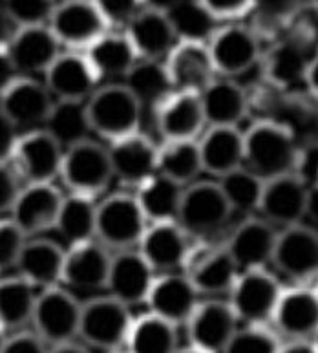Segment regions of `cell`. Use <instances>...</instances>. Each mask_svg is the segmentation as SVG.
Segmentation results:
<instances>
[{
	"label": "cell",
	"mask_w": 318,
	"mask_h": 353,
	"mask_svg": "<svg viewBox=\"0 0 318 353\" xmlns=\"http://www.w3.org/2000/svg\"><path fill=\"white\" fill-rule=\"evenodd\" d=\"M298 147L291 128L264 119L244 134V167L262 181L291 174Z\"/></svg>",
	"instance_id": "6da1fadb"
},
{
	"label": "cell",
	"mask_w": 318,
	"mask_h": 353,
	"mask_svg": "<svg viewBox=\"0 0 318 353\" xmlns=\"http://www.w3.org/2000/svg\"><path fill=\"white\" fill-rule=\"evenodd\" d=\"M134 316L112 296H94L81 304L79 341L86 348L117 353L127 348Z\"/></svg>",
	"instance_id": "7a4b0ae2"
},
{
	"label": "cell",
	"mask_w": 318,
	"mask_h": 353,
	"mask_svg": "<svg viewBox=\"0 0 318 353\" xmlns=\"http://www.w3.org/2000/svg\"><path fill=\"white\" fill-rule=\"evenodd\" d=\"M141 116V106L123 85L97 88L86 101L90 130L110 143L138 134Z\"/></svg>",
	"instance_id": "3957f363"
},
{
	"label": "cell",
	"mask_w": 318,
	"mask_h": 353,
	"mask_svg": "<svg viewBox=\"0 0 318 353\" xmlns=\"http://www.w3.org/2000/svg\"><path fill=\"white\" fill-rule=\"evenodd\" d=\"M231 214L233 211L218 183L198 181L183 189L176 223L187 236L198 238V242H207L227 225Z\"/></svg>",
	"instance_id": "277c9868"
},
{
	"label": "cell",
	"mask_w": 318,
	"mask_h": 353,
	"mask_svg": "<svg viewBox=\"0 0 318 353\" xmlns=\"http://www.w3.org/2000/svg\"><path fill=\"white\" fill-rule=\"evenodd\" d=\"M147 231V220L136 196L112 194L96 207V240L117 253L138 248Z\"/></svg>",
	"instance_id": "5b68a950"
},
{
	"label": "cell",
	"mask_w": 318,
	"mask_h": 353,
	"mask_svg": "<svg viewBox=\"0 0 318 353\" xmlns=\"http://www.w3.org/2000/svg\"><path fill=\"white\" fill-rule=\"evenodd\" d=\"M81 302L63 288H48L37 293L33 310V333L48 348L79 341Z\"/></svg>",
	"instance_id": "8992f818"
},
{
	"label": "cell",
	"mask_w": 318,
	"mask_h": 353,
	"mask_svg": "<svg viewBox=\"0 0 318 353\" xmlns=\"http://www.w3.org/2000/svg\"><path fill=\"white\" fill-rule=\"evenodd\" d=\"M59 176L63 178L72 194L94 200L108 189L114 179L108 150L92 139L66 148Z\"/></svg>",
	"instance_id": "52a82bcc"
},
{
	"label": "cell",
	"mask_w": 318,
	"mask_h": 353,
	"mask_svg": "<svg viewBox=\"0 0 318 353\" xmlns=\"http://www.w3.org/2000/svg\"><path fill=\"white\" fill-rule=\"evenodd\" d=\"M280 295L278 280L265 269H255L238 274L229 306L244 326H267L273 321Z\"/></svg>",
	"instance_id": "ba28073f"
},
{
	"label": "cell",
	"mask_w": 318,
	"mask_h": 353,
	"mask_svg": "<svg viewBox=\"0 0 318 353\" xmlns=\"http://www.w3.org/2000/svg\"><path fill=\"white\" fill-rule=\"evenodd\" d=\"M64 150L46 130L39 128L17 139L11 169L26 185L53 183L61 172Z\"/></svg>",
	"instance_id": "9c48e42d"
},
{
	"label": "cell",
	"mask_w": 318,
	"mask_h": 353,
	"mask_svg": "<svg viewBox=\"0 0 318 353\" xmlns=\"http://www.w3.org/2000/svg\"><path fill=\"white\" fill-rule=\"evenodd\" d=\"M183 274L191 280L198 295L216 296L231 293L238 279V269L225 245L222 248L211 242H198L189 248Z\"/></svg>",
	"instance_id": "30bf717a"
},
{
	"label": "cell",
	"mask_w": 318,
	"mask_h": 353,
	"mask_svg": "<svg viewBox=\"0 0 318 353\" xmlns=\"http://www.w3.org/2000/svg\"><path fill=\"white\" fill-rule=\"evenodd\" d=\"M207 50L214 72L225 79L247 74L262 57L260 37L242 24H229L216 30Z\"/></svg>",
	"instance_id": "8fae6325"
},
{
	"label": "cell",
	"mask_w": 318,
	"mask_h": 353,
	"mask_svg": "<svg viewBox=\"0 0 318 353\" xmlns=\"http://www.w3.org/2000/svg\"><path fill=\"white\" fill-rule=\"evenodd\" d=\"M271 264L297 284L315 279L318 269L317 231L300 223L276 232Z\"/></svg>",
	"instance_id": "7c38bea8"
},
{
	"label": "cell",
	"mask_w": 318,
	"mask_h": 353,
	"mask_svg": "<svg viewBox=\"0 0 318 353\" xmlns=\"http://www.w3.org/2000/svg\"><path fill=\"white\" fill-rule=\"evenodd\" d=\"M185 327L191 348L202 353H223L240 322L229 302L211 299L198 304Z\"/></svg>",
	"instance_id": "4fadbf2b"
},
{
	"label": "cell",
	"mask_w": 318,
	"mask_h": 353,
	"mask_svg": "<svg viewBox=\"0 0 318 353\" xmlns=\"http://www.w3.org/2000/svg\"><path fill=\"white\" fill-rule=\"evenodd\" d=\"M53 97L35 77L19 79L0 95V112L19 130H39L44 127L53 106Z\"/></svg>",
	"instance_id": "5bb4252c"
},
{
	"label": "cell",
	"mask_w": 318,
	"mask_h": 353,
	"mask_svg": "<svg viewBox=\"0 0 318 353\" xmlns=\"http://www.w3.org/2000/svg\"><path fill=\"white\" fill-rule=\"evenodd\" d=\"M311 187L304 185L297 176L286 174L264 181L258 212L269 225H300L306 218V207Z\"/></svg>",
	"instance_id": "9a60e30c"
},
{
	"label": "cell",
	"mask_w": 318,
	"mask_h": 353,
	"mask_svg": "<svg viewBox=\"0 0 318 353\" xmlns=\"http://www.w3.org/2000/svg\"><path fill=\"white\" fill-rule=\"evenodd\" d=\"M48 28L57 39L59 46H68L72 50L88 48L108 32L96 2L55 4Z\"/></svg>",
	"instance_id": "2e32d148"
},
{
	"label": "cell",
	"mask_w": 318,
	"mask_h": 353,
	"mask_svg": "<svg viewBox=\"0 0 318 353\" xmlns=\"http://www.w3.org/2000/svg\"><path fill=\"white\" fill-rule=\"evenodd\" d=\"M99 77L92 70L85 55L75 52L61 53L44 72V83L55 101L86 103L96 92Z\"/></svg>",
	"instance_id": "e0dca14e"
},
{
	"label": "cell",
	"mask_w": 318,
	"mask_h": 353,
	"mask_svg": "<svg viewBox=\"0 0 318 353\" xmlns=\"http://www.w3.org/2000/svg\"><path fill=\"white\" fill-rule=\"evenodd\" d=\"M200 295L185 274L169 273L154 279L147 296L150 315H156L172 326H185L192 311L200 304Z\"/></svg>",
	"instance_id": "ac0fdd59"
},
{
	"label": "cell",
	"mask_w": 318,
	"mask_h": 353,
	"mask_svg": "<svg viewBox=\"0 0 318 353\" xmlns=\"http://www.w3.org/2000/svg\"><path fill=\"white\" fill-rule=\"evenodd\" d=\"M154 282V271L149 268L139 251H121L112 256L106 290L123 306L145 304Z\"/></svg>",
	"instance_id": "d6986e66"
},
{
	"label": "cell",
	"mask_w": 318,
	"mask_h": 353,
	"mask_svg": "<svg viewBox=\"0 0 318 353\" xmlns=\"http://www.w3.org/2000/svg\"><path fill=\"white\" fill-rule=\"evenodd\" d=\"M134 52L141 61H159L174 50V32L163 10L154 2L143 4L125 30Z\"/></svg>",
	"instance_id": "ffe728a7"
},
{
	"label": "cell",
	"mask_w": 318,
	"mask_h": 353,
	"mask_svg": "<svg viewBox=\"0 0 318 353\" xmlns=\"http://www.w3.org/2000/svg\"><path fill=\"white\" fill-rule=\"evenodd\" d=\"M106 150L112 174L121 183L139 187L158 174V147L143 134H132L125 139L110 143Z\"/></svg>",
	"instance_id": "44dd1931"
},
{
	"label": "cell",
	"mask_w": 318,
	"mask_h": 353,
	"mask_svg": "<svg viewBox=\"0 0 318 353\" xmlns=\"http://www.w3.org/2000/svg\"><path fill=\"white\" fill-rule=\"evenodd\" d=\"M63 198L64 196L53 187V183L26 185L17 196L10 220L26 238L55 229Z\"/></svg>",
	"instance_id": "7402d4cb"
},
{
	"label": "cell",
	"mask_w": 318,
	"mask_h": 353,
	"mask_svg": "<svg viewBox=\"0 0 318 353\" xmlns=\"http://www.w3.org/2000/svg\"><path fill=\"white\" fill-rule=\"evenodd\" d=\"M275 242V227L262 218L253 216L242 221L234 229L225 249L240 274L255 269H264L265 265L271 264Z\"/></svg>",
	"instance_id": "603a6c76"
},
{
	"label": "cell",
	"mask_w": 318,
	"mask_h": 353,
	"mask_svg": "<svg viewBox=\"0 0 318 353\" xmlns=\"http://www.w3.org/2000/svg\"><path fill=\"white\" fill-rule=\"evenodd\" d=\"M273 324L280 335L289 341L313 343L318 330V299L309 288H295L282 291L276 304Z\"/></svg>",
	"instance_id": "cb8c5ba5"
},
{
	"label": "cell",
	"mask_w": 318,
	"mask_h": 353,
	"mask_svg": "<svg viewBox=\"0 0 318 353\" xmlns=\"http://www.w3.org/2000/svg\"><path fill=\"white\" fill-rule=\"evenodd\" d=\"M138 248L139 254L154 273L158 271L169 274L183 269L191 245L183 229L176 221H163L147 227Z\"/></svg>",
	"instance_id": "d4e9b609"
},
{
	"label": "cell",
	"mask_w": 318,
	"mask_h": 353,
	"mask_svg": "<svg viewBox=\"0 0 318 353\" xmlns=\"http://www.w3.org/2000/svg\"><path fill=\"white\" fill-rule=\"evenodd\" d=\"M57 39L48 26L15 30L6 52L21 77H33L50 68L61 55Z\"/></svg>",
	"instance_id": "484cf974"
},
{
	"label": "cell",
	"mask_w": 318,
	"mask_h": 353,
	"mask_svg": "<svg viewBox=\"0 0 318 353\" xmlns=\"http://www.w3.org/2000/svg\"><path fill=\"white\" fill-rule=\"evenodd\" d=\"M112 254L97 240L77 243L64 253L63 282L79 291L106 288Z\"/></svg>",
	"instance_id": "4316f807"
},
{
	"label": "cell",
	"mask_w": 318,
	"mask_h": 353,
	"mask_svg": "<svg viewBox=\"0 0 318 353\" xmlns=\"http://www.w3.org/2000/svg\"><path fill=\"white\" fill-rule=\"evenodd\" d=\"M167 72L174 92L202 94L216 79L207 46L192 43H178L167 57Z\"/></svg>",
	"instance_id": "83f0119b"
},
{
	"label": "cell",
	"mask_w": 318,
	"mask_h": 353,
	"mask_svg": "<svg viewBox=\"0 0 318 353\" xmlns=\"http://www.w3.org/2000/svg\"><path fill=\"white\" fill-rule=\"evenodd\" d=\"M315 61L309 55V44L297 37L280 39L265 53L262 70L265 81L275 88L287 90L302 85L309 66Z\"/></svg>",
	"instance_id": "f1b7e54d"
},
{
	"label": "cell",
	"mask_w": 318,
	"mask_h": 353,
	"mask_svg": "<svg viewBox=\"0 0 318 353\" xmlns=\"http://www.w3.org/2000/svg\"><path fill=\"white\" fill-rule=\"evenodd\" d=\"M156 125L165 141H196L205 125L200 95L174 92L156 110Z\"/></svg>",
	"instance_id": "f546056e"
},
{
	"label": "cell",
	"mask_w": 318,
	"mask_h": 353,
	"mask_svg": "<svg viewBox=\"0 0 318 353\" xmlns=\"http://www.w3.org/2000/svg\"><path fill=\"white\" fill-rule=\"evenodd\" d=\"M64 253L66 251L52 240H26L15 265L19 276L30 282L35 290L55 288L63 282Z\"/></svg>",
	"instance_id": "4dcf8cb0"
},
{
	"label": "cell",
	"mask_w": 318,
	"mask_h": 353,
	"mask_svg": "<svg viewBox=\"0 0 318 353\" xmlns=\"http://www.w3.org/2000/svg\"><path fill=\"white\" fill-rule=\"evenodd\" d=\"M205 123L211 127L238 128V123L247 114L249 103L245 90L234 79L216 77L200 94Z\"/></svg>",
	"instance_id": "1f68e13d"
},
{
	"label": "cell",
	"mask_w": 318,
	"mask_h": 353,
	"mask_svg": "<svg viewBox=\"0 0 318 353\" xmlns=\"http://www.w3.org/2000/svg\"><path fill=\"white\" fill-rule=\"evenodd\" d=\"M198 148L202 170L216 178L244 167V134L238 128L211 127Z\"/></svg>",
	"instance_id": "d6a6232c"
},
{
	"label": "cell",
	"mask_w": 318,
	"mask_h": 353,
	"mask_svg": "<svg viewBox=\"0 0 318 353\" xmlns=\"http://www.w3.org/2000/svg\"><path fill=\"white\" fill-rule=\"evenodd\" d=\"M123 79H125L123 86L132 94L134 99L138 101L141 110L154 108L156 112L170 95L174 94L167 66L159 61L138 59V63L134 64Z\"/></svg>",
	"instance_id": "836d02e7"
},
{
	"label": "cell",
	"mask_w": 318,
	"mask_h": 353,
	"mask_svg": "<svg viewBox=\"0 0 318 353\" xmlns=\"http://www.w3.org/2000/svg\"><path fill=\"white\" fill-rule=\"evenodd\" d=\"M85 57L99 79L125 77L138 63V55L125 33L106 32L86 48Z\"/></svg>",
	"instance_id": "e575fe53"
},
{
	"label": "cell",
	"mask_w": 318,
	"mask_h": 353,
	"mask_svg": "<svg viewBox=\"0 0 318 353\" xmlns=\"http://www.w3.org/2000/svg\"><path fill=\"white\" fill-rule=\"evenodd\" d=\"M37 290L22 276L0 279V330L17 333L32 324Z\"/></svg>",
	"instance_id": "d590c367"
},
{
	"label": "cell",
	"mask_w": 318,
	"mask_h": 353,
	"mask_svg": "<svg viewBox=\"0 0 318 353\" xmlns=\"http://www.w3.org/2000/svg\"><path fill=\"white\" fill-rule=\"evenodd\" d=\"M159 8L163 10L176 41L180 43L207 46L216 32V22L209 15L203 2H167V6Z\"/></svg>",
	"instance_id": "8d00e7d4"
},
{
	"label": "cell",
	"mask_w": 318,
	"mask_h": 353,
	"mask_svg": "<svg viewBox=\"0 0 318 353\" xmlns=\"http://www.w3.org/2000/svg\"><path fill=\"white\" fill-rule=\"evenodd\" d=\"M181 194H183V187L165 176L154 174L139 185L136 201L143 212L145 220H150L152 223H163V221H176Z\"/></svg>",
	"instance_id": "74e56055"
},
{
	"label": "cell",
	"mask_w": 318,
	"mask_h": 353,
	"mask_svg": "<svg viewBox=\"0 0 318 353\" xmlns=\"http://www.w3.org/2000/svg\"><path fill=\"white\" fill-rule=\"evenodd\" d=\"M96 203L92 198L70 194L63 198L55 229L72 245L96 240Z\"/></svg>",
	"instance_id": "f35d334b"
},
{
	"label": "cell",
	"mask_w": 318,
	"mask_h": 353,
	"mask_svg": "<svg viewBox=\"0 0 318 353\" xmlns=\"http://www.w3.org/2000/svg\"><path fill=\"white\" fill-rule=\"evenodd\" d=\"M127 353H176L178 327L156 315H143L134 319L127 341Z\"/></svg>",
	"instance_id": "ab89813d"
},
{
	"label": "cell",
	"mask_w": 318,
	"mask_h": 353,
	"mask_svg": "<svg viewBox=\"0 0 318 353\" xmlns=\"http://www.w3.org/2000/svg\"><path fill=\"white\" fill-rule=\"evenodd\" d=\"M43 130H46L63 150L90 139L88 134H92V130L86 117V103L55 101Z\"/></svg>",
	"instance_id": "60d3db41"
},
{
	"label": "cell",
	"mask_w": 318,
	"mask_h": 353,
	"mask_svg": "<svg viewBox=\"0 0 318 353\" xmlns=\"http://www.w3.org/2000/svg\"><path fill=\"white\" fill-rule=\"evenodd\" d=\"M158 174L180 187L194 183L202 174V159L196 141H165L158 148Z\"/></svg>",
	"instance_id": "b9f144b4"
},
{
	"label": "cell",
	"mask_w": 318,
	"mask_h": 353,
	"mask_svg": "<svg viewBox=\"0 0 318 353\" xmlns=\"http://www.w3.org/2000/svg\"><path fill=\"white\" fill-rule=\"evenodd\" d=\"M218 187L233 212L238 211L244 214H251V212L258 211L264 181L245 167H240V169L222 176L218 181Z\"/></svg>",
	"instance_id": "7bdbcfd3"
},
{
	"label": "cell",
	"mask_w": 318,
	"mask_h": 353,
	"mask_svg": "<svg viewBox=\"0 0 318 353\" xmlns=\"http://www.w3.org/2000/svg\"><path fill=\"white\" fill-rule=\"evenodd\" d=\"M282 343L267 326L238 327L223 353H278Z\"/></svg>",
	"instance_id": "ee69618b"
},
{
	"label": "cell",
	"mask_w": 318,
	"mask_h": 353,
	"mask_svg": "<svg viewBox=\"0 0 318 353\" xmlns=\"http://www.w3.org/2000/svg\"><path fill=\"white\" fill-rule=\"evenodd\" d=\"M0 4L15 30L48 26L53 10H55V2H46V0H37V2L35 0L32 2L8 0V2H0Z\"/></svg>",
	"instance_id": "f6af8a7d"
},
{
	"label": "cell",
	"mask_w": 318,
	"mask_h": 353,
	"mask_svg": "<svg viewBox=\"0 0 318 353\" xmlns=\"http://www.w3.org/2000/svg\"><path fill=\"white\" fill-rule=\"evenodd\" d=\"M300 10L293 2H258L255 4L251 15H255V28H251L256 37L260 33H278L282 28H286L293 21Z\"/></svg>",
	"instance_id": "bcb514c9"
},
{
	"label": "cell",
	"mask_w": 318,
	"mask_h": 353,
	"mask_svg": "<svg viewBox=\"0 0 318 353\" xmlns=\"http://www.w3.org/2000/svg\"><path fill=\"white\" fill-rule=\"evenodd\" d=\"M26 240L13 221L0 220V273L15 268Z\"/></svg>",
	"instance_id": "7dc6e473"
},
{
	"label": "cell",
	"mask_w": 318,
	"mask_h": 353,
	"mask_svg": "<svg viewBox=\"0 0 318 353\" xmlns=\"http://www.w3.org/2000/svg\"><path fill=\"white\" fill-rule=\"evenodd\" d=\"M97 10L101 13L106 28H123L127 30L136 13L141 10L143 2H132V0H105L96 2Z\"/></svg>",
	"instance_id": "c3c4849f"
},
{
	"label": "cell",
	"mask_w": 318,
	"mask_h": 353,
	"mask_svg": "<svg viewBox=\"0 0 318 353\" xmlns=\"http://www.w3.org/2000/svg\"><path fill=\"white\" fill-rule=\"evenodd\" d=\"M203 6L209 11V15L214 19V22L234 24V22L251 15L255 2H247V0H205Z\"/></svg>",
	"instance_id": "681fc988"
},
{
	"label": "cell",
	"mask_w": 318,
	"mask_h": 353,
	"mask_svg": "<svg viewBox=\"0 0 318 353\" xmlns=\"http://www.w3.org/2000/svg\"><path fill=\"white\" fill-rule=\"evenodd\" d=\"M0 353H50V348L33 332H22L8 335Z\"/></svg>",
	"instance_id": "f907efd6"
},
{
	"label": "cell",
	"mask_w": 318,
	"mask_h": 353,
	"mask_svg": "<svg viewBox=\"0 0 318 353\" xmlns=\"http://www.w3.org/2000/svg\"><path fill=\"white\" fill-rule=\"evenodd\" d=\"M21 190V179L11 169L10 161L0 163V214L11 212Z\"/></svg>",
	"instance_id": "816d5d0a"
},
{
	"label": "cell",
	"mask_w": 318,
	"mask_h": 353,
	"mask_svg": "<svg viewBox=\"0 0 318 353\" xmlns=\"http://www.w3.org/2000/svg\"><path fill=\"white\" fill-rule=\"evenodd\" d=\"M291 174L297 176L304 185L313 189L315 178H317V148L313 143L298 147L297 161H295Z\"/></svg>",
	"instance_id": "f5cc1de1"
},
{
	"label": "cell",
	"mask_w": 318,
	"mask_h": 353,
	"mask_svg": "<svg viewBox=\"0 0 318 353\" xmlns=\"http://www.w3.org/2000/svg\"><path fill=\"white\" fill-rule=\"evenodd\" d=\"M17 128L0 112V163H8L17 145Z\"/></svg>",
	"instance_id": "db71d44e"
},
{
	"label": "cell",
	"mask_w": 318,
	"mask_h": 353,
	"mask_svg": "<svg viewBox=\"0 0 318 353\" xmlns=\"http://www.w3.org/2000/svg\"><path fill=\"white\" fill-rule=\"evenodd\" d=\"M21 75L17 74L15 66L11 63L10 55L6 50H0V95L10 88Z\"/></svg>",
	"instance_id": "11a10c76"
},
{
	"label": "cell",
	"mask_w": 318,
	"mask_h": 353,
	"mask_svg": "<svg viewBox=\"0 0 318 353\" xmlns=\"http://www.w3.org/2000/svg\"><path fill=\"white\" fill-rule=\"evenodd\" d=\"M13 33H15V26L11 24V21L6 15L4 8L0 4V50L8 48L11 37H13Z\"/></svg>",
	"instance_id": "9f6ffc18"
},
{
	"label": "cell",
	"mask_w": 318,
	"mask_h": 353,
	"mask_svg": "<svg viewBox=\"0 0 318 353\" xmlns=\"http://www.w3.org/2000/svg\"><path fill=\"white\" fill-rule=\"evenodd\" d=\"M278 353H317V346L309 341H289L282 344Z\"/></svg>",
	"instance_id": "6f0895ef"
},
{
	"label": "cell",
	"mask_w": 318,
	"mask_h": 353,
	"mask_svg": "<svg viewBox=\"0 0 318 353\" xmlns=\"http://www.w3.org/2000/svg\"><path fill=\"white\" fill-rule=\"evenodd\" d=\"M50 353H92V352L86 348L85 344H81L79 341H75V343H68V344H63V346L50 348Z\"/></svg>",
	"instance_id": "680465c9"
},
{
	"label": "cell",
	"mask_w": 318,
	"mask_h": 353,
	"mask_svg": "<svg viewBox=\"0 0 318 353\" xmlns=\"http://www.w3.org/2000/svg\"><path fill=\"white\" fill-rule=\"evenodd\" d=\"M176 353H202V352H198V350H194V348H191V346H189V348H180Z\"/></svg>",
	"instance_id": "91938a15"
},
{
	"label": "cell",
	"mask_w": 318,
	"mask_h": 353,
	"mask_svg": "<svg viewBox=\"0 0 318 353\" xmlns=\"http://www.w3.org/2000/svg\"><path fill=\"white\" fill-rule=\"evenodd\" d=\"M6 337H8V335H6V333L2 332V330H0V350H2V344H4Z\"/></svg>",
	"instance_id": "94428289"
},
{
	"label": "cell",
	"mask_w": 318,
	"mask_h": 353,
	"mask_svg": "<svg viewBox=\"0 0 318 353\" xmlns=\"http://www.w3.org/2000/svg\"><path fill=\"white\" fill-rule=\"evenodd\" d=\"M117 353H127V352H117Z\"/></svg>",
	"instance_id": "6125c7cd"
}]
</instances>
